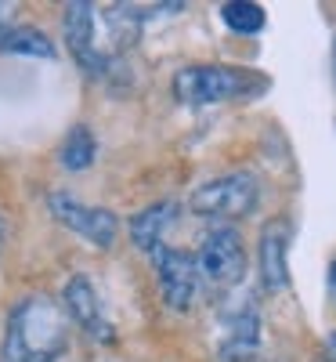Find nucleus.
Returning a JSON list of instances; mask_svg holds the SVG:
<instances>
[{"label":"nucleus","mask_w":336,"mask_h":362,"mask_svg":"<svg viewBox=\"0 0 336 362\" xmlns=\"http://www.w3.org/2000/svg\"><path fill=\"white\" fill-rule=\"evenodd\" d=\"M332 80H336V40H332Z\"/></svg>","instance_id":"6ab92c4d"},{"label":"nucleus","mask_w":336,"mask_h":362,"mask_svg":"<svg viewBox=\"0 0 336 362\" xmlns=\"http://www.w3.org/2000/svg\"><path fill=\"white\" fill-rule=\"evenodd\" d=\"M174 98L181 105L206 109L221 102H246L268 90V76L246 69V66H224V62H199V66H181L174 73Z\"/></svg>","instance_id":"f03ea898"},{"label":"nucleus","mask_w":336,"mask_h":362,"mask_svg":"<svg viewBox=\"0 0 336 362\" xmlns=\"http://www.w3.org/2000/svg\"><path fill=\"white\" fill-rule=\"evenodd\" d=\"M0 51L4 54H33V58H58L54 40L40 25H8L0 33Z\"/></svg>","instance_id":"f8f14e48"},{"label":"nucleus","mask_w":336,"mask_h":362,"mask_svg":"<svg viewBox=\"0 0 336 362\" xmlns=\"http://www.w3.org/2000/svg\"><path fill=\"white\" fill-rule=\"evenodd\" d=\"M156 261V283H160V300L170 312H188L199 293V268L192 250L163 247L152 254Z\"/></svg>","instance_id":"0eeeda50"},{"label":"nucleus","mask_w":336,"mask_h":362,"mask_svg":"<svg viewBox=\"0 0 336 362\" xmlns=\"http://www.w3.org/2000/svg\"><path fill=\"white\" fill-rule=\"evenodd\" d=\"M257 203H260V177L250 170H232V174L203 181L188 199V210L203 221L232 225V221L250 218Z\"/></svg>","instance_id":"7ed1b4c3"},{"label":"nucleus","mask_w":336,"mask_h":362,"mask_svg":"<svg viewBox=\"0 0 336 362\" xmlns=\"http://www.w3.org/2000/svg\"><path fill=\"white\" fill-rule=\"evenodd\" d=\"M4 239H8V225H4V218H0V250H4Z\"/></svg>","instance_id":"f3484780"},{"label":"nucleus","mask_w":336,"mask_h":362,"mask_svg":"<svg viewBox=\"0 0 336 362\" xmlns=\"http://www.w3.org/2000/svg\"><path fill=\"white\" fill-rule=\"evenodd\" d=\"M260 351V312L253 305H242L224 319V337H221V362H250Z\"/></svg>","instance_id":"9d476101"},{"label":"nucleus","mask_w":336,"mask_h":362,"mask_svg":"<svg viewBox=\"0 0 336 362\" xmlns=\"http://www.w3.org/2000/svg\"><path fill=\"white\" fill-rule=\"evenodd\" d=\"M221 22L232 29V33H242V37H257L268 15L260 4H253V0H228V4H221Z\"/></svg>","instance_id":"4468645a"},{"label":"nucleus","mask_w":336,"mask_h":362,"mask_svg":"<svg viewBox=\"0 0 336 362\" xmlns=\"http://www.w3.org/2000/svg\"><path fill=\"white\" fill-rule=\"evenodd\" d=\"M325 290H329V300H332V308H336V257L329 261V272H325Z\"/></svg>","instance_id":"2eb2a0df"},{"label":"nucleus","mask_w":336,"mask_h":362,"mask_svg":"<svg viewBox=\"0 0 336 362\" xmlns=\"http://www.w3.org/2000/svg\"><path fill=\"white\" fill-rule=\"evenodd\" d=\"M69 348V315L58 300L33 293L8 312L0 362H58Z\"/></svg>","instance_id":"f257e3e1"},{"label":"nucleus","mask_w":336,"mask_h":362,"mask_svg":"<svg viewBox=\"0 0 336 362\" xmlns=\"http://www.w3.org/2000/svg\"><path fill=\"white\" fill-rule=\"evenodd\" d=\"M329 351H332V358H336V329L329 334Z\"/></svg>","instance_id":"a211bd4d"},{"label":"nucleus","mask_w":336,"mask_h":362,"mask_svg":"<svg viewBox=\"0 0 336 362\" xmlns=\"http://www.w3.org/2000/svg\"><path fill=\"white\" fill-rule=\"evenodd\" d=\"M62 300H66V315L83 329L90 341H98V344H112V341H116V329H112V322L105 319V305H102L95 283H90L87 276H73V279L66 283Z\"/></svg>","instance_id":"1a4fd4ad"},{"label":"nucleus","mask_w":336,"mask_h":362,"mask_svg":"<svg viewBox=\"0 0 336 362\" xmlns=\"http://www.w3.org/2000/svg\"><path fill=\"white\" fill-rule=\"evenodd\" d=\"M47 210L58 225H66L69 232L83 235L87 243H95L98 250H112L116 235H119V214H112L109 206H90L80 203L69 192H51L47 196Z\"/></svg>","instance_id":"423d86ee"},{"label":"nucleus","mask_w":336,"mask_h":362,"mask_svg":"<svg viewBox=\"0 0 336 362\" xmlns=\"http://www.w3.org/2000/svg\"><path fill=\"white\" fill-rule=\"evenodd\" d=\"M199 283L210 290H232L246 279V243L235 225H213L196 250Z\"/></svg>","instance_id":"20e7f679"},{"label":"nucleus","mask_w":336,"mask_h":362,"mask_svg":"<svg viewBox=\"0 0 336 362\" xmlns=\"http://www.w3.org/2000/svg\"><path fill=\"white\" fill-rule=\"evenodd\" d=\"M177 210H181V206H177L174 199H160V203H152V206L138 210V214L127 221L131 243H134L141 254H156V250H163V235L174 228Z\"/></svg>","instance_id":"9b49d317"},{"label":"nucleus","mask_w":336,"mask_h":362,"mask_svg":"<svg viewBox=\"0 0 336 362\" xmlns=\"http://www.w3.org/2000/svg\"><path fill=\"white\" fill-rule=\"evenodd\" d=\"M95 156H98L95 131H90L87 124L69 127V134L62 138V145H58V163H62L66 170H73V174H80L87 167H95Z\"/></svg>","instance_id":"ddd939ff"},{"label":"nucleus","mask_w":336,"mask_h":362,"mask_svg":"<svg viewBox=\"0 0 336 362\" xmlns=\"http://www.w3.org/2000/svg\"><path fill=\"white\" fill-rule=\"evenodd\" d=\"M62 33H66V44H69V54L76 58L80 73L87 76H109L116 58L105 54L102 47V37H98V4H83V0H73L62 11Z\"/></svg>","instance_id":"39448f33"},{"label":"nucleus","mask_w":336,"mask_h":362,"mask_svg":"<svg viewBox=\"0 0 336 362\" xmlns=\"http://www.w3.org/2000/svg\"><path fill=\"white\" fill-rule=\"evenodd\" d=\"M8 15H11V4H0V33L8 29Z\"/></svg>","instance_id":"dca6fc26"},{"label":"nucleus","mask_w":336,"mask_h":362,"mask_svg":"<svg viewBox=\"0 0 336 362\" xmlns=\"http://www.w3.org/2000/svg\"><path fill=\"white\" fill-rule=\"evenodd\" d=\"M289 239H293L289 218H271V221L260 228L257 272H260V286H264L268 293L289 286Z\"/></svg>","instance_id":"6e6552de"}]
</instances>
